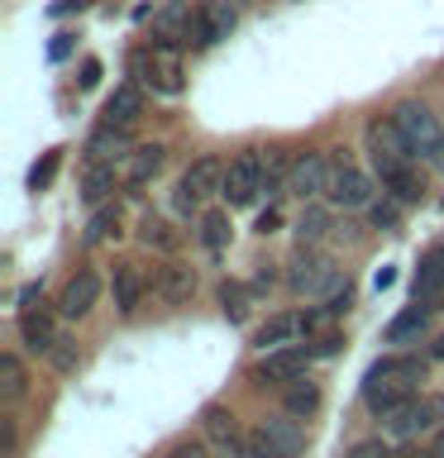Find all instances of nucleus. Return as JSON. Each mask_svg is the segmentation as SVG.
Returning <instances> with one entry per match:
<instances>
[{
  "mask_svg": "<svg viewBox=\"0 0 444 458\" xmlns=\"http://www.w3.org/2000/svg\"><path fill=\"white\" fill-rule=\"evenodd\" d=\"M286 286H292L296 296H329V292H339L335 258L320 253V249H301L296 263L286 267Z\"/></svg>",
  "mask_w": 444,
  "mask_h": 458,
  "instance_id": "f257e3e1",
  "label": "nucleus"
},
{
  "mask_svg": "<svg viewBox=\"0 0 444 458\" xmlns=\"http://www.w3.org/2000/svg\"><path fill=\"white\" fill-rule=\"evenodd\" d=\"M134 77L143 86H153L158 96H177L182 91V57L172 43H153V48L134 53Z\"/></svg>",
  "mask_w": 444,
  "mask_h": 458,
  "instance_id": "f03ea898",
  "label": "nucleus"
},
{
  "mask_svg": "<svg viewBox=\"0 0 444 458\" xmlns=\"http://www.w3.org/2000/svg\"><path fill=\"white\" fill-rule=\"evenodd\" d=\"M225 167L220 157H196L192 167L182 172V182H177V210H196V206H206L210 196H225Z\"/></svg>",
  "mask_w": 444,
  "mask_h": 458,
  "instance_id": "7ed1b4c3",
  "label": "nucleus"
},
{
  "mask_svg": "<svg viewBox=\"0 0 444 458\" xmlns=\"http://www.w3.org/2000/svg\"><path fill=\"white\" fill-rule=\"evenodd\" d=\"M368 157H372V172H392V167H406L415 163V148L411 139L397 129V120H372L368 124Z\"/></svg>",
  "mask_w": 444,
  "mask_h": 458,
  "instance_id": "20e7f679",
  "label": "nucleus"
},
{
  "mask_svg": "<svg viewBox=\"0 0 444 458\" xmlns=\"http://www.w3.org/2000/svg\"><path fill=\"white\" fill-rule=\"evenodd\" d=\"M325 200H329L335 210H368V206H372V177L335 157V167H329V186H325Z\"/></svg>",
  "mask_w": 444,
  "mask_h": 458,
  "instance_id": "39448f33",
  "label": "nucleus"
},
{
  "mask_svg": "<svg viewBox=\"0 0 444 458\" xmlns=\"http://www.w3.org/2000/svg\"><path fill=\"white\" fill-rule=\"evenodd\" d=\"M263 196V153H239L225 167V200L229 206H253Z\"/></svg>",
  "mask_w": 444,
  "mask_h": 458,
  "instance_id": "423d86ee",
  "label": "nucleus"
},
{
  "mask_svg": "<svg viewBox=\"0 0 444 458\" xmlns=\"http://www.w3.org/2000/svg\"><path fill=\"white\" fill-rule=\"evenodd\" d=\"M440 420H444V396H415L397 415H387V435L411 439V435H421V429H435Z\"/></svg>",
  "mask_w": 444,
  "mask_h": 458,
  "instance_id": "0eeeda50",
  "label": "nucleus"
},
{
  "mask_svg": "<svg viewBox=\"0 0 444 458\" xmlns=\"http://www.w3.org/2000/svg\"><path fill=\"white\" fill-rule=\"evenodd\" d=\"M392 120H397L401 134L411 139L415 153H430V148H435V143L444 139V134H440V120L421 106V100H401V106L392 110Z\"/></svg>",
  "mask_w": 444,
  "mask_h": 458,
  "instance_id": "6e6552de",
  "label": "nucleus"
},
{
  "mask_svg": "<svg viewBox=\"0 0 444 458\" xmlns=\"http://www.w3.org/2000/svg\"><path fill=\"white\" fill-rule=\"evenodd\" d=\"M406 401H415V386L411 382H401V377H382V372H368L363 377V406L372 415H397Z\"/></svg>",
  "mask_w": 444,
  "mask_h": 458,
  "instance_id": "1a4fd4ad",
  "label": "nucleus"
},
{
  "mask_svg": "<svg viewBox=\"0 0 444 458\" xmlns=\"http://www.w3.org/2000/svg\"><path fill=\"white\" fill-rule=\"evenodd\" d=\"M329 167H335V157H329V153H306V157H296V163H292V177H286V191L301 196V200L325 196Z\"/></svg>",
  "mask_w": 444,
  "mask_h": 458,
  "instance_id": "9d476101",
  "label": "nucleus"
},
{
  "mask_svg": "<svg viewBox=\"0 0 444 458\" xmlns=\"http://www.w3.org/2000/svg\"><path fill=\"white\" fill-rule=\"evenodd\" d=\"M311 349H296V344H286V349H272L263 353V363H258V382H296V377H306V368H311Z\"/></svg>",
  "mask_w": 444,
  "mask_h": 458,
  "instance_id": "9b49d317",
  "label": "nucleus"
},
{
  "mask_svg": "<svg viewBox=\"0 0 444 458\" xmlns=\"http://www.w3.org/2000/svg\"><path fill=\"white\" fill-rule=\"evenodd\" d=\"M96 301H100V277L96 272H77V277L63 286V296H57V315H63V320H81V315L96 310Z\"/></svg>",
  "mask_w": 444,
  "mask_h": 458,
  "instance_id": "f8f14e48",
  "label": "nucleus"
},
{
  "mask_svg": "<svg viewBox=\"0 0 444 458\" xmlns=\"http://www.w3.org/2000/svg\"><path fill=\"white\" fill-rule=\"evenodd\" d=\"M235 24H239V14L229 0H210L206 10H196V24H192V38L196 43H220L235 34Z\"/></svg>",
  "mask_w": 444,
  "mask_h": 458,
  "instance_id": "ddd939ff",
  "label": "nucleus"
},
{
  "mask_svg": "<svg viewBox=\"0 0 444 458\" xmlns=\"http://www.w3.org/2000/svg\"><path fill=\"white\" fill-rule=\"evenodd\" d=\"M192 24H196V10L186 5V0H167V5L153 14V34H158V43H172V48L192 38Z\"/></svg>",
  "mask_w": 444,
  "mask_h": 458,
  "instance_id": "4468645a",
  "label": "nucleus"
},
{
  "mask_svg": "<svg viewBox=\"0 0 444 458\" xmlns=\"http://www.w3.org/2000/svg\"><path fill=\"white\" fill-rule=\"evenodd\" d=\"M134 143H129V124H100L91 139H86V163H115V157H129Z\"/></svg>",
  "mask_w": 444,
  "mask_h": 458,
  "instance_id": "2eb2a0df",
  "label": "nucleus"
},
{
  "mask_svg": "<svg viewBox=\"0 0 444 458\" xmlns=\"http://www.w3.org/2000/svg\"><path fill=\"white\" fill-rule=\"evenodd\" d=\"M206 435L220 444L229 458H243V449H249V435H239L235 411H225V406H206Z\"/></svg>",
  "mask_w": 444,
  "mask_h": 458,
  "instance_id": "dca6fc26",
  "label": "nucleus"
},
{
  "mask_svg": "<svg viewBox=\"0 0 444 458\" xmlns=\"http://www.w3.org/2000/svg\"><path fill=\"white\" fill-rule=\"evenodd\" d=\"M163 163H167V148L163 143H139L134 153L124 157V186H149L158 172H163Z\"/></svg>",
  "mask_w": 444,
  "mask_h": 458,
  "instance_id": "f3484780",
  "label": "nucleus"
},
{
  "mask_svg": "<svg viewBox=\"0 0 444 458\" xmlns=\"http://www.w3.org/2000/svg\"><path fill=\"white\" fill-rule=\"evenodd\" d=\"M110 292H115V310H120V315H134L139 301H143V292H149V277H143L134 263H115Z\"/></svg>",
  "mask_w": 444,
  "mask_h": 458,
  "instance_id": "a211bd4d",
  "label": "nucleus"
},
{
  "mask_svg": "<svg viewBox=\"0 0 444 458\" xmlns=\"http://www.w3.org/2000/svg\"><path fill=\"white\" fill-rule=\"evenodd\" d=\"M20 344H24L29 353H43V358H48V349L57 344L53 315H48V310H34V306H29V310L20 315Z\"/></svg>",
  "mask_w": 444,
  "mask_h": 458,
  "instance_id": "6ab92c4d",
  "label": "nucleus"
},
{
  "mask_svg": "<svg viewBox=\"0 0 444 458\" xmlns=\"http://www.w3.org/2000/svg\"><path fill=\"white\" fill-rule=\"evenodd\" d=\"M153 286H158V296H163L167 306H182V301H192V292H196V272L182 267V263H167V267H158Z\"/></svg>",
  "mask_w": 444,
  "mask_h": 458,
  "instance_id": "aec40b11",
  "label": "nucleus"
},
{
  "mask_svg": "<svg viewBox=\"0 0 444 458\" xmlns=\"http://www.w3.org/2000/svg\"><path fill=\"white\" fill-rule=\"evenodd\" d=\"M120 182H124V172H115V163H91V167H86V182H81V200H86L91 210L106 206Z\"/></svg>",
  "mask_w": 444,
  "mask_h": 458,
  "instance_id": "412c9836",
  "label": "nucleus"
},
{
  "mask_svg": "<svg viewBox=\"0 0 444 458\" xmlns=\"http://www.w3.org/2000/svg\"><path fill=\"white\" fill-rule=\"evenodd\" d=\"M139 114H143V81L115 86V96H110V106H106V120L110 124H134Z\"/></svg>",
  "mask_w": 444,
  "mask_h": 458,
  "instance_id": "4be33fe9",
  "label": "nucleus"
},
{
  "mask_svg": "<svg viewBox=\"0 0 444 458\" xmlns=\"http://www.w3.org/2000/svg\"><path fill=\"white\" fill-rule=\"evenodd\" d=\"M296 335H301V315H272V320L253 335V344H258L263 353H272V349H286Z\"/></svg>",
  "mask_w": 444,
  "mask_h": 458,
  "instance_id": "5701e85b",
  "label": "nucleus"
},
{
  "mask_svg": "<svg viewBox=\"0 0 444 458\" xmlns=\"http://www.w3.org/2000/svg\"><path fill=\"white\" fill-rule=\"evenodd\" d=\"M382 186L392 191V200H401V206H411V200H421V172H415V163L406 167H392V172H382Z\"/></svg>",
  "mask_w": 444,
  "mask_h": 458,
  "instance_id": "b1692460",
  "label": "nucleus"
},
{
  "mask_svg": "<svg viewBox=\"0 0 444 458\" xmlns=\"http://www.w3.org/2000/svg\"><path fill=\"white\" fill-rule=\"evenodd\" d=\"M263 429L272 435V444H278L286 458H296V454H301V444H306V429H301L292 415H272V420H263Z\"/></svg>",
  "mask_w": 444,
  "mask_h": 458,
  "instance_id": "393cba45",
  "label": "nucleus"
},
{
  "mask_svg": "<svg viewBox=\"0 0 444 458\" xmlns=\"http://www.w3.org/2000/svg\"><path fill=\"white\" fill-rule=\"evenodd\" d=\"M139 239H143V249H153V253H177V249H182V234H177L167 220H158V215H149V220H143Z\"/></svg>",
  "mask_w": 444,
  "mask_h": 458,
  "instance_id": "a878e982",
  "label": "nucleus"
},
{
  "mask_svg": "<svg viewBox=\"0 0 444 458\" xmlns=\"http://www.w3.org/2000/svg\"><path fill=\"white\" fill-rule=\"evenodd\" d=\"M24 392H29V372L20 363V353H0V396L20 401Z\"/></svg>",
  "mask_w": 444,
  "mask_h": 458,
  "instance_id": "bb28decb",
  "label": "nucleus"
},
{
  "mask_svg": "<svg viewBox=\"0 0 444 458\" xmlns=\"http://www.w3.org/2000/svg\"><path fill=\"white\" fill-rule=\"evenodd\" d=\"M430 310H435V306H425V310H421V306L401 310L397 320L387 325V335H382V339H387V344H406V339H415V335H421V329H425V320H430Z\"/></svg>",
  "mask_w": 444,
  "mask_h": 458,
  "instance_id": "cd10ccee",
  "label": "nucleus"
},
{
  "mask_svg": "<svg viewBox=\"0 0 444 458\" xmlns=\"http://www.w3.org/2000/svg\"><path fill=\"white\" fill-rule=\"evenodd\" d=\"M201 249H210V253H220L225 243H229V215L225 210H201Z\"/></svg>",
  "mask_w": 444,
  "mask_h": 458,
  "instance_id": "c85d7f7f",
  "label": "nucleus"
},
{
  "mask_svg": "<svg viewBox=\"0 0 444 458\" xmlns=\"http://www.w3.org/2000/svg\"><path fill=\"white\" fill-rule=\"evenodd\" d=\"M315 411H320V386L306 377L286 382V415H315Z\"/></svg>",
  "mask_w": 444,
  "mask_h": 458,
  "instance_id": "c756f323",
  "label": "nucleus"
},
{
  "mask_svg": "<svg viewBox=\"0 0 444 458\" xmlns=\"http://www.w3.org/2000/svg\"><path fill=\"white\" fill-rule=\"evenodd\" d=\"M249 286L243 282H220V310H225V320L229 325H243L249 320Z\"/></svg>",
  "mask_w": 444,
  "mask_h": 458,
  "instance_id": "7c9ffc66",
  "label": "nucleus"
},
{
  "mask_svg": "<svg viewBox=\"0 0 444 458\" xmlns=\"http://www.w3.org/2000/svg\"><path fill=\"white\" fill-rule=\"evenodd\" d=\"M325 229H329V210L325 206H306V210H301V220H296L301 249H315V243L325 239Z\"/></svg>",
  "mask_w": 444,
  "mask_h": 458,
  "instance_id": "2f4dec72",
  "label": "nucleus"
},
{
  "mask_svg": "<svg viewBox=\"0 0 444 458\" xmlns=\"http://www.w3.org/2000/svg\"><path fill=\"white\" fill-rule=\"evenodd\" d=\"M115 229H120V206H110V200H106V206L91 210V225H86L81 239H86V243H106Z\"/></svg>",
  "mask_w": 444,
  "mask_h": 458,
  "instance_id": "473e14b6",
  "label": "nucleus"
},
{
  "mask_svg": "<svg viewBox=\"0 0 444 458\" xmlns=\"http://www.w3.org/2000/svg\"><path fill=\"white\" fill-rule=\"evenodd\" d=\"M286 177H292V163L282 153H263V196H282Z\"/></svg>",
  "mask_w": 444,
  "mask_h": 458,
  "instance_id": "72a5a7b5",
  "label": "nucleus"
},
{
  "mask_svg": "<svg viewBox=\"0 0 444 458\" xmlns=\"http://www.w3.org/2000/svg\"><path fill=\"white\" fill-rule=\"evenodd\" d=\"M444 286V253H430L425 263H421V282H415V301L421 296H435Z\"/></svg>",
  "mask_w": 444,
  "mask_h": 458,
  "instance_id": "f704fd0d",
  "label": "nucleus"
},
{
  "mask_svg": "<svg viewBox=\"0 0 444 458\" xmlns=\"http://www.w3.org/2000/svg\"><path fill=\"white\" fill-rule=\"evenodd\" d=\"M48 363H53V372H77V363H81V353H77V344H72L67 335H57V344L48 349Z\"/></svg>",
  "mask_w": 444,
  "mask_h": 458,
  "instance_id": "c9c22d12",
  "label": "nucleus"
},
{
  "mask_svg": "<svg viewBox=\"0 0 444 458\" xmlns=\"http://www.w3.org/2000/svg\"><path fill=\"white\" fill-rule=\"evenodd\" d=\"M57 163H63V148H48V153L34 163V172H29V186H34V191H43V186L57 177Z\"/></svg>",
  "mask_w": 444,
  "mask_h": 458,
  "instance_id": "e433bc0d",
  "label": "nucleus"
},
{
  "mask_svg": "<svg viewBox=\"0 0 444 458\" xmlns=\"http://www.w3.org/2000/svg\"><path fill=\"white\" fill-rule=\"evenodd\" d=\"M368 220H372V229H397L401 225V200H372Z\"/></svg>",
  "mask_w": 444,
  "mask_h": 458,
  "instance_id": "4c0bfd02",
  "label": "nucleus"
},
{
  "mask_svg": "<svg viewBox=\"0 0 444 458\" xmlns=\"http://www.w3.org/2000/svg\"><path fill=\"white\" fill-rule=\"evenodd\" d=\"M243 458H286V454L278 449V444H272V435H268V429L258 425L253 435H249V449H243Z\"/></svg>",
  "mask_w": 444,
  "mask_h": 458,
  "instance_id": "58836bf2",
  "label": "nucleus"
},
{
  "mask_svg": "<svg viewBox=\"0 0 444 458\" xmlns=\"http://www.w3.org/2000/svg\"><path fill=\"white\" fill-rule=\"evenodd\" d=\"M344 458H392V449H387L382 439H358V444H354V449L344 454Z\"/></svg>",
  "mask_w": 444,
  "mask_h": 458,
  "instance_id": "ea45409f",
  "label": "nucleus"
},
{
  "mask_svg": "<svg viewBox=\"0 0 444 458\" xmlns=\"http://www.w3.org/2000/svg\"><path fill=\"white\" fill-rule=\"evenodd\" d=\"M14 449H20V425H14V415H5V439H0V454L14 458Z\"/></svg>",
  "mask_w": 444,
  "mask_h": 458,
  "instance_id": "a19ab883",
  "label": "nucleus"
},
{
  "mask_svg": "<svg viewBox=\"0 0 444 458\" xmlns=\"http://www.w3.org/2000/svg\"><path fill=\"white\" fill-rule=\"evenodd\" d=\"M339 344H344L339 335H320V339L311 344V353H315V358H335V353H339Z\"/></svg>",
  "mask_w": 444,
  "mask_h": 458,
  "instance_id": "79ce46f5",
  "label": "nucleus"
},
{
  "mask_svg": "<svg viewBox=\"0 0 444 458\" xmlns=\"http://www.w3.org/2000/svg\"><path fill=\"white\" fill-rule=\"evenodd\" d=\"M278 225H282V210H278V206H268L263 215H258V225H253V229H258V234H278Z\"/></svg>",
  "mask_w": 444,
  "mask_h": 458,
  "instance_id": "37998d69",
  "label": "nucleus"
},
{
  "mask_svg": "<svg viewBox=\"0 0 444 458\" xmlns=\"http://www.w3.org/2000/svg\"><path fill=\"white\" fill-rule=\"evenodd\" d=\"M167 458H210V454H206V444H196V439H186V444H177V449H172Z\"/></svg>",
  "mask_w": 444,
  "mask_h": 458,
  "instance_id": "c03bdc74",
  "label": "nucleus"
},
{
  "mask_svg": "<svg viewBox=\"0 0 444 458\" xmlns=\"http://www.w3.org/2000/svg\"><path fill=\"white\" fill-rule=\"evenodd\" d=\"M96 81H100V63H96V57H86V63H81V91H91Z\"/></svg>",
  "mask_w": 444,
  "mask_h": 458,
  "instance_id": "a18cd8bd",
  "label": "nucleus"
},
{
  "mask_svg": "<svg viewBox=\"0 0 444 458\" xmlns=\"http://www.w3.org/2000/svg\"><path fill=\"white\" fill-rule=\"evenodd\" d=\"M425 163H430V167H435V172H444V139H440V143H435V148H430V153H425Z\"/></svg>",
  "mask_w": 444,
  "mask_h": 458,
  "instance_id": "49530a36",
  "label": "nucleus"
},
{
  "mask_svg": "<svg viewBox=\"0 0 444 458\" xmlns=\"http://www.w3.org/2000/svg\"><path fill=\"white\" fill-rule=\"evenodd\" d=\"M272 282H278V272H272V267H263V272H258V277H253V292H268Z\"/></svg>",
  "mask_w": 444,
  "mask_h": 458,
  "instance_id": "de8ad7c7",
  "label": "nucleus"
},
{
  "mask_svg": "<svg viewBox=\"0 0 444 458\" xmlns=\"http://www.w3.org/2000/svg\"><path fill=\"white\" fill-rule=\"evenodd\" d=\"M67 48H72V38H67V34H57V38H53V48H48V57H67Z\"/></svg>",
  "mask_w": 444,
  "mask_h": 458,
  "instance_id": "09e8293b",
  "label": "nucleus"
},
{
  "mask_svg": "<svg viewBox=\"0 0 444 458\" xmlns=\"http://www.w3.org/2000/svg\"><path fill=\"white\" fill-rule=\"evenodd\" d=\"M38 296H43V292H38V286H24V292H20V306L29 310V306H34V301H38Z\"/></svg>",
  "mask_w": 444,
  "mask_h": 458,
  "instance_id": "8fccbe9b",
  "label": "nucleus"
},
{
  "mask_svg": "<svg viewBox=\"0 0 444 458\" xmlns=\"http://www.w3.org/2000/svg\"><path fill=\"white\" fill-rule=\"evenodd\" d=\"M430 358H444V335H440L435 344H430Z\"/></svg>",
  "mask_w": 444,
  "mask_h": 458,
  "instance_id": "3c124183",
  "label": "nucleus"
},
{
  "mask_svg": "<svg viewBox=\"0 0 444 458\" xmlns=\"http://www.w3.org/2000/svg\"><path fill=\"white\" fill-rule=\"evenodd\" d=\"M430 458H444V429H440V439H435V449H430Z\"/></svg>",
  "mask_w": 444,
  "mask_h": 458,
  "instance_id": "603ef678",
  "label": "nucleus"
}]
</instances>
